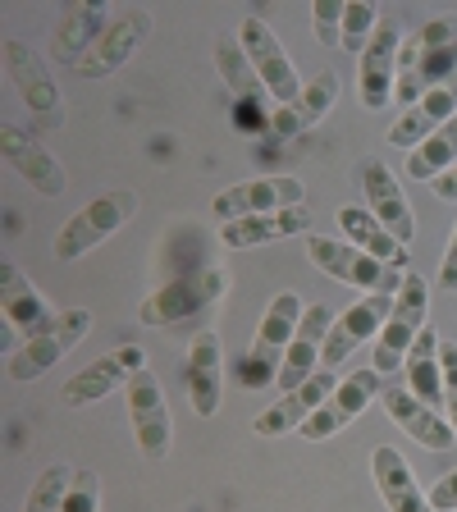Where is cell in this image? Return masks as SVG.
Segmentation results:
<instances>
[{"label": "cell", "instance_id": "cell-7", "mask_svg": "<svg viewBox=\"0 0 457 512\" xmlns=\"http://www.w3.org/2000/svg\"><path fill=\"white\" fill-rule=\"evenodd\" d=\"M426 307H430V284L421 275H407L403 288L394 293V311H389L380 339H375V366L371 371H380V375L403 371L412 343L421 339V330H426Z\"/></svg>", "mask_w": 457, "mask_h": 512}, {"label": "cell", "instance_id": "cell-36", "mask_svg": "<svg viewBox=\"0 0 457 512\" xmlns=\"http://www.w3.org/2000/svg\"><path fill=\"white\" fill-rule=\"evenodd\" d=\"M96 508H101V476L96 471H74L64 512H96Z\"/></svg>", "mask_w": 457, "mask_h": 512}, {"label": "cell", "instance_id": "cell-37", "mask_svg": "<svg viewBox=\"0 0 457 512\" xmlns=\"http://www.w3.org/2000/svg\"><path fill=\"white\" fill-rule=\"evenodd\" d=\"M439 366H444V416L457 430V343L439 339Z\"/></svg>", "mask_w": 457, "mask_h": 512}, {"label": "cell", "instance_id": "cell-4", "mask_svg": "<svg viewBox=\"0 0 457 512\" xmlns=\"http://www.w3.org/2000/svg\"><path fill=\"white\" fill-rule=\"evenodd\" d=\"M87 330H92V311H87V307L60 311V316H55L42 334L23 339L19 348L10 352V362H5V375H10L14 384H28V380H37V375L55 371V366H60L64 357H69V352H74L78 343L87 339Z\"/></svg>", "mask_w": 457, "mask_h": 512}, {"label": "cell", "instance_id": "cell-10", "mask_svg": "<svg viewBox=\"0 0 457 512\" xmlns=\"http://www.w3.org/2000/svg\"><path fill=\"white\" fill-rule=\"evenodd\" d=\"M398 55H403V32L394 19H380L375 37L366 42L362 60H357V92H362L366 110H384L398 92Z\"/></svg>", "mask_w": 457, "mask_h": 512}, {"label": "cell", "instance_id": "cell-2", "mask_svg": "<svg viewBox=\"0 0 457 512\" xmlns=\"http://www.w3.org/2000/svg\"><path fill=\"white\" fill-rule=\"evenodd\" d=\"M302 298L298 293H279V298H270L266 316H261V325H256V339H252V352L243 357V366H238V384L243 389H270V384H279V366H284V352L288 343H293V334H298L302 325Z\"/></svg>", "mask_w": 457, "mask_h": 512}, {"label": "cell", "instance_id": "cell-35", "mask_svg": "<svg viewBox=\"0 0 457 512\" xmlns=\"http://www.w3.org/2000/svg\"><path fill=\"white\" fill-rule=\"evenodd\" d=\"M343 5L348 0H320V5H311V28H316V37L325 46L343 42Z\"/></svg>", "mask_w": 457, "mask_h": 512}, {"label": "cell", "instance_id": "cell-29", "mask_svg": "<svg viewBox=\"0 0 457 512\" xmlns=\"http://www.w3.org/2000/svg\"><path fill=\"white\" fill-rule=\"evenodd\" d=\"M215 69H220V78L229 83V92L243 101L247 110H256L261 115V106H266V83L256 78V69H252V60H247V51H243V42H238V32L229 37H215Z\"/></svg>", "mask_w": 457, "mask_h": 512}, {"label": "cell", "instance_id": "cell-8", "mask_svg": "<svg viewBox=\"0 0 457 512\" xmlns=\"http://www.w3.org/2000/svg\"><path fill=\"white\" fill-rule=\"evenodd\" d=\"M238 42H243V51H247V60H252L256 78L266 83L270 101H279V106H293L307 83L298 78V69H293V60L284 55L279 37L270 32V23L256 19V14H252V19H243V23H238Z\"/></svg>", "mask_w": 457, "mask_h": 512}, {"label": "cell", "instance_id": "cell-30", "mask_svg": "<svg viewBox=\"0 0 457 512\" xmlns=\"http://www.w3.org/2000/svg\"><path fill=\"white\" fill-rule=\"evenodd\" d=\"M339 229L348 234L352 247H362V252H371L375 261H384V266L394 270H407V247L398 243L389 229H384L380 220H375L371 211H357V206H339Z\"/></svg>", "mask_w": 457, "mask_h": 512}, {"label": "cell", "instance_id": "cell-32", "mask_svg": "<svg viewBox=\"0 0 457 512\" xmlns=\"http://www.w3.org/2000/svg\"><path fill=\"white\" fill-rule=\"evenodd\" d=\"M453 165H457V115L407 156V179H430L435 183L439 174H448Z\"/></svg>", "mask_w": 457, "mask_h": 512}, {"label": "cell", "instance_id": "cell-11", "mask_svg": "<svg viewBox=\"0 0 457 512\" xmlns=\"http://www.w3.org/2000/svg\"><path fill=\"white\" fill-rule=\"evenodd\" d=\"M288 206H302V183L293 174H266V179H247L234 183L215 197L211 215L220 224L247 220V215H270V211H288Z\"/></svg>", "mask_w": 457, "mask_h": 512}, {"label": "cell", "instance_id": "cell-22", "mask_svg": "<svg viewBox=\"0 0 457 512\" xmlns=\"http://www.w3.org/2000/svg\"><path fill=\"white\" fill-rule=\"evenodd\" d=\"M362 188H366V202H371L375 220H380L403 247L412 243L416 238V215H412V206H407L403 188H398L394 170H389L384 160H371V165L362 170Z\"/></svg>", "mask_w": 457, "mask_h": 512}, {"label": "cell", "instance_id": "cell-19", "mask_svg": "<svg viewBox=\"0 0 457 512\" xmlns=\"http://www.w3.org/2000/svg\"><path fill=\"white\" fill-rule=\"evenodd\" d=\"M5 74H10V83L19 87V96L28 101L32 115H42L46 124H60L64 115V96L60 87H55V78L42 69V60L28 51L23 42H5Z\"/></svg>", "mask_w": 457, "mask_h": 512}, {"label": "cell", "instance_id": "cell-39", "mask_svg": "<svg viewBox=\"0 0 457 512\" xmlns=\"http://www.w3.org/2000/svg\"><path fill=\"white\" fill-rule=\"evenodd\" d=\"M435 288L439 293H457V224H453V238H448V252H444V266H439Z\"/></svg>", "mask_w": 457, "mask_h": 512}, {"label": "cell", "instance_id": "cell-5", "mask_svg": "<svg viewBox=\"0 0 457 512\" xmlns=\"http://www.w3.org/2000/svg\"><path fill=\"white\" fill-rule=\"evenodd\" d=\"M133 215H138V192H128V188L101 192L96 202H87L83 211L55 234V243H51L55 256H60V261H78V256H87L92 247L106 243L110 234H119Z\"/></svg>", "mask_w": 457, "mask_h": 512}, {"label": "cell", "instance_id": "cell-1", "mask_svg": "<svg viewBox=\"0 0 457 512\" xmlns=\"http://www.w3.org/2000/svg\"><path fill=\"white\" fill-rule=\"evenodd\" d=\"M448 78H457V14H439L416 32L412 42H403L394 96L403 106H416L421 96L435 92Z\"/></svg>", "mask_w": 457, "mask_h": 512}, {"label": "cell", "instance_id": "cell-38", "mask_svg": "<svg viewBox=\"0 0 457 512\" xmlns=\"http://www.w3.org/2000/svg\"><path fill=\"white\" fill-rule=\"evenodd\" d=\"M426 499H430V508L435 512H457V467L448 471V476L435 480V490H430Z\"/></svg>", "mask_w": 457, "mask_h": 512}, {"label": "cell", "instance_id": "cell-27", "mask_svg": "<svg viewBox=\"0 0 457 512\" xmlns=\"http://www.w3.org/2000/svg\"><path fill=\"white\" fill-rule=\"evenodd\" d=\"M339 101V74H316L307 78V87H302V96L293 101V106H279L275 115H270V128L275 133H284V138H293V133H307V128H316L320 119L330 115V106Z\"/></svg>", "mask_w": 457, "mask_h": 512}, {"label": "cell", "instance_id": "cell-16", "mask_svg": "<svg viewBox=\"0 0 457 512\" xmlns=\"http://www.w3.org/2000/svg\"><path fill=\"white\" fill-rule=\"evenodd\" d=\"M380 403H384V412H389V421H398V426H403L407 435L416 439V444L435 448V453H444V448L457 444V430L448 426V416L439 412V407L421 403V398H416L407 384L389 380L380 389Z\"/></svg>", "mask_w": 457, "mask_h": 512}, {"label": "cell", "instance_id": "cell-40", "mask_svg": "<svg viewBox=\"0 0 457 512\" xmlns=\"http://www.w3.org/2000/svg\"><path fill=\"white\" fill-rule=\"evenodd\" d=\"M430 188H435V197H444V202H457V165L448 174H439Z\"/></svg>", "mask_w": 457, "mask_h": 512}, {"label": "cell", "instance_id": "cell-17", "mask_svg": "<svg viewBox=\"0 0 457 512\" xmlns=\"http://www.w3.org/2000/svg\"><path fill=\"white\" fill-rule=\"evenodd\" d=\"M339 380L343 375H334V371H325L320 366L316 375H311L307 384H298L293 394H284L275 407H266V412L252 421V435H261V439H279V435H288V430H302L316 416V407L325 403V398L339 389Z\"/></svg>", "mask_w": 457, "mask_h": 512}, {"label": "cell", "instance_id": "cell-28", "mask_svg": "<svg viewBox=\"0 0 457 512\" xmlns=\"http://www.w3.org/2000/svg\"><path fill=\"white\" fill-rule=\"evenodd\" d=\"M106 28H110L106 5L83 0V5H74V10H64V23H60V32H55V60H60L64 69H74V64L96 46V37H101Z\"/></svg>", "mask_w": 457, "mask_h": 512}, {"label": "cell", "instance_id": "cell-26", "mask_svg": "<svg viewBox=\"0 0 457 512\" xmlns=\"http://www.w3.org/2000/svg\"><path fill=\"white\" fill-rule=\"evenodd\" d=\"M220 389H224V352H220V334L202 330L188 348V398L197 416H215L220 412Z\"/></svg>", "mask_w": 457, "mask_h": 512}, {"label": "cell", "instance_id": "cell-6", "mask_svg": "<svg viewBox=\"0 0 457 512\" xmlns=\"http://www.w3.org/2000/svg\"><path fill=\"white\" fill-rule=\"evenodd\" d=\"M307 256H311V266L325 270L330 279L352 284V288H366V293H389V298H394L407 279V270L384 266V261H375L371 252H362V247H352V243H339V238L307 234Z\"/></svg>", "mask_w": 457, "mask_h": 512}, {"label": "cell", "instance_id": "cell-13", "mask_svg": "<svg viewBox=\"0 0 457 512\" xmlns=\"http://www.w3.org/2000/svg\"><path fill=\"white\" fill-rule=\"evenodd\" d=\"M389 311H394V298H389V293H366V298H357L330 325V339H325V357H320V366H325V371H339L343 357H352V348H362L366 339H380Z\"/></svg>", "mask_w": 457, "mask_h": 512}, {"label": "cell", "instance_id": "cell-3", "mask_svg": "<svg viewBox=\"0 0 457 512\" xmlns=\"http://www.w3.org/2000/svg\"><path fill=\"white\" fill-rule=\"evenodd\" d=\"M229 293V270L224 266H206V270H192L183 279H170V284H160L147 302L138 307V320L160 330V325H179V320H192L202 316L206 307Z\"/></svg>", "mask_w": 457, "mask_h": 512}, {"label": "cell", "instance_id": "cell-20", "mask_svg": "<svg viewBox=\"0 0 457 512\" xmlns=\"http://www.w3.org/2000/svg\"><path fill=\"white\" fill-rule=\"evenodd\" d=\"M0 151H5V160H10V170L28 179V188L46 192V197H60V192L69 188L64 165L42 147V142H32L23 128H14V124L0 128Z\"/></svg>", "mask_w": 457, "mask_h": 512}, {"label": "cell", "instance_id": "cell-25", "mask_svg": "<svg viewBox=\"0 0 457 512\" xmlns=\"http://www.w3.org/2000/svg\"><path fill=\"white\" fill-rule=\"evenodd\" d=\"M311 211L307 206H288V211H270V215H247V220L234 224H220V243L243 252V247H261V243H275V238H307L311 234Z\"/></svg>", "mask_w": 457, "mask_h": 512}, {"label": "cell", "instance_id": "cell-9", "mask_svg": "<svg viewBox=\"0 0 457 512\" xmlns=\"http://www.w3.org/2000/svg\"><path fill=\"white\" fill-rule=\"evenodd\" d=\"M128 394V421H133V439H138V453L151 462H160L174 444V421L165 394H160V380L151 371H138L124 384Z\"/></svg>", "mask_w": 457, "mask_h": 512}, {"label": "cell", "instance_id": "cell-34", "mask_svg": "<svg viewBox=\"0 0 457 512\" xmlns=\"http://www.w3.org/2000/svg\"><path fill=\"white\" fill-rule=\"evenodd\" d=\"M380 19H384V14L375 10V5H366V0H357V5H343V42L339 46L348 55H357V60H362V51H366V42L375 37Z\"/></svg>", "mask_w": 457, "mask_h": 512}, {"label": "cell", "instance_id": "cell-23", "mask_svg": "<svg viewBox=\"0 0 457 512\" xmlns=\"http://www.w3.org/2000/svg\"><path fill=\"white\" fill-rule=\"evenodd\" d=\"M0 307H5V325H10L14 334H23V339L42 334L46 325L60 316V311L46 307V298L28 284V275H23L14 261H5V266H0Z\"/></svg>", "mask_w": 457, "mask_h": 512}, {"label": "cell", "instance_id": "cell-24", "mask_svg": "<svg viewBox=\"0 0 457 512\" xmlns=\"http://www.w3.org/2000/svg\"><path fill=\"white\" fill-rule=\"evenodd\" d=\"M371 476H375V490H380V499L389 512H435L426 499V490L416 485L407 458L394 444H380L371 453Z\"/></svg>", "mask_w": 457, "mask_h": 512}, {"label": "cell", "instance_id": "cell-33", "mask_svg": "<svg viewBox=\"0 0 457 512\" xmlns=\"http://www.w3.org/2000/svg\"><path fill=\"white\" fill-rule=\"evenodd\" d=\"M69 485H74V471L69 467H46L37 476V485L28 490V499H23V512H64Z\"/></svg>", "mask_w": 457, "mask_h": 512}, {"label": "cell", "instance_id": "cell-15", "mask_svg": "<svg viewBox=\"0 0 457 512\" xmlns=\"http://www.w3.org/2000/svg\"><path fill=\"white\" fill-rule=\"evenodd\" d=\"M151 37V10H124L119 19H110V28L96 37V46L74 64L78 78H110L119 64H128V55L138 51Z\"/></svg>", "mask_w": 457, "mask_h": 512}, {"label": "cell", "instance_id": "cell-31", "mask_svg": "<svg viewBox=\"0 0 457 512\" xmlns=\"http://www.w3.org/2000/svg\"><path fill=\"white\" fill-rule=\"evenodd\" d=\"M403 371H407V389H412L421 403H430V407H444V366H439V330L435 325H426L421 330V339L412 343V352H407V362H403Z\"/></svg>", "mask_w": 457, "mask_h": 512}, {"label": "cell", "instance_id": "cell-18", "mask_svg": "<svg viewBox=\"0 0 457 512\" xmlns=\"http://www.w3.org/2000/svg\"><path fill=\"white\" fill-rule=\"evenodd\" d=\"M330 325H334V316H330L325 302H316V307L302 311V325H298V334H293V343H288V352H284V366H279V384H275L279 394H293L298 384H307L311 375L320 371Z\"/></svg>", "mask_w": 457, "mask_h": 512}, {"label": "cell", "instance_id": "cell-21", "mask_svg": "<svg viewBox=\"0 0 457 512\" xmlns=\"http://www.w3.org/2000/svg\"><path fill=\"white\" fill-rule=\"evenodd\" d=\"M453 115H457V78H448V83H439L435 92L421 96L416 106H407V115L389 128V147L416 151L421 142L430 138V133H439V128H444Z\"/></svg>", "mask_w": 457, "mask_h": 512}, {"label": "cell", "instance_id": "cell-12", "mask_svg": "<svg viewBox=\"0 0 457 512\" xmlns=\"http://www.w3.org/2000/svg\"><path fill=\"white\" fill-rule=\"evenodd\" d=\"M380 380H384L380 371H348L339 380V389H334V394L316 407V416L302 426V435H307L311 444H320V439L339 435L343 426H352V421H357V416H362L366 407L380 398V389H384Z\"/></svg>", "mask_w": 457, "mask_h": 512}, {"label": "cell", "instance_id": "cell-14", "mask_svg": "<svg viewBox=\"0 0 457 512\" xmlns=\"http://www.w3.org/2000/svg\"><path fill=\"white\" fill-rule=\"evenodd\" d=\"M138 371H147V352H142L138 343H124V348L96 357L92 366H83L78 375H69V380H64V403L87 407V403H96V398L115 394L119 384H128Z\"/></svg>", "mask_w": 457, "mask_h": 512}]
</instances>
